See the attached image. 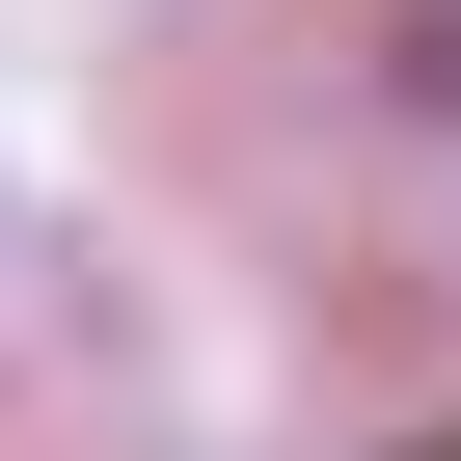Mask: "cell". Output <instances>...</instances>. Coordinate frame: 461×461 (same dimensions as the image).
<instances>
[{"mask_svg": "<svg viewBox=\"0 0 461 461\" xmlns=\"http://www.w3.org/2000/svg\"><path fill=\"white\" fill-rule=\"evenodd\" d=\"M434 82H461V28H434Z\"/></svg>", "mask_w": 461, "mask_h": 461, "instance_id": "cell-1", "label": "cell"}, {"mask_svg": "<svg viewBox=\"0 0 461 461\" xmlns=\"http://www.w3.org/2000/svg\"><path fill=\"white\" fill-rule=\"evenodd\" d=\"M434 461H461V434H434Z\"/></svg>", "mask_w": 461, "mask_h": 461, "instance_id": "cell-2", "label": "cell"}]
</instances>
